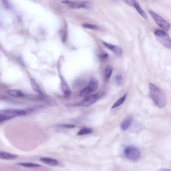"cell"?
Here are the masks:
<instances>
[{"label": "cell", "instance_id": "obj_10", "mask_svg": "<svg viewBox=\"0 0 171 171\" xmlns=\"http://www.w3.org/2000/svg\"><path fill=\"white\" fill-rule=\"evenodd\" d=\"M61 89L64 95L66 97L69 96L71 94V92L66 82L62 77H61Z\"/></svg>", "mask_w": 171, "mask_h": 171}, {"label": "cell", "instance_id": "obj_21", "mask_svg": "<svg viewBox=\"0 0 171 171\" xmlns=\"http://www.w3.org/2000/svg\"><path fill=\"white\" fill-rule=\"evenodd\" d=\"M122 1L127 5L133 7L138 3L136 0H122Z\"/></svg>", "mask_w": 171, "mask_h": 171}, {"label": "cell", "instance_id": "obj_26", "mask_svg": "<svg viewBox=\"0 0 171 171\" xmlns=\"http://www.w3.org/2000/svg\"><path fill=\"white\" fill-rule=\"evenodd\" d=\"M99 57L102 58V59H106V58L108 57V54L106 53H104L100 54Z\"/></svg>", "mask_w": 171, "mask_h": 171}, {"label": "cell", "instance_id": "obj_4", "mask_svg": "<svg viewBox=\"0 0 171 171\" xmlns=\"http://www.w3.org/2000/svg\"><path fill=\"white\" fill-rule=\"evenodd\" d=\"M154 34L158 41L166 48L171 49V40L169 35L164 31L156 30Z\"/></svg>", "mask_w": 171, "mask_h": 171}, {"label": "cell", "instance_id": "obj_5", "mask_svg": "<svg viewBox=\"0 0 171 171\" xmlns=\"http://www.w3.org/2000/svg\"><path fill=\"white\" fill-rule=\"evenodd\" d=\"M125 157L132 161H136L141 158V154L139 149L132 146L126 147L124 150Z\"/></svg>", "mask_w": 171, "mask_h": 171}, {"label": "cell", "instance_id": "obj_3", "mask_svg": "<svg viewBox=\"0 0 171 171\" xmlns=\"http://www.w3.org/2000/svg\"><path fill=\"white\" fill-rule=\"evenodd\" d=\"M99 95L95 94L91 95L86 97L80 102L75 104H69L65 105L68 107H88L95 102L99 98Z\"/></svg>", "mask_w": 171, "mask_h": 171}, {"label": "cell", "instance_id": "obj_27", "mask_svg": "<svg viewBox=\"0 0 171 171\" xmlns=\"http://www.w3.org/2000/svg\"><path fill=\"white\" fill-rule=\"evenodd\" d=\"M19 61L20 63L22 65H24V63L23 62V60H22L21 59H19Z\"/></svg>", "mask_w": 171, "mask_h": 171}, {"label": "cell", "instance_id": "obj_9", "mask_svg": "<svg viewBox=\"0 0 171 171\" xmlns=\"http://www.w3.org/2000/svg\"><path fill=\"white\" fill-rule=\"evenodd\" d=\"M98 86V82L97 80L93 78L91 80L89 85L86 87L89 91L90 94L95 91L97 90Z\"/></svg>", "mask_w": 171, "mask_h": 171}, {"label": "cell", "instance_id": "obj_8", "mask_svg": "<svg viewBox=\"0 0 171 171\" xmlns=\"http://www.w3.org/2000/svg\"><path fill=\"white\" fill-rule=\"evenodd\" d=\"M103 44L118 56H121L122 54V50L121 47L113 45L103 41Z\"/></svg>", "mask_w": 171, "mask_h": 171}, {"label": "cell", "instance_id": "obj_17", "mask_svg": "<svg viewBox=\"0 0 171 171\" xmlns=\"http://www.w3.org/2000/svg\"><path fill=\"white\" fill-rule=\"evenodd\" d=\"M31 83L33 89L36 92H37L39 94L43 95V93L42 92L40 88L39 87L34 79H31Z\"/></svg>", "mask_w": 171, "mask_h": 171}, {"label": "cell", "instance_id": "obj_11", "mask_svg": "<svg viewBox=\"0 0 171 171\" xmlns=\"http://www.w3.org/2000/svg\"><path fill=\"white\" fill-rule=\"evenodd\" d=\"M133 121L132 117H128L124 120L121 124V128L123 131H125L129 128Z\"/></svg>", "mask_w": 171, "mask_h": 171}, {"label": "cell", "instance_id": "obj_16", "mask_svg": "<svg viewBox=\"0 0 171 171\" xmlns=\"http://www.w3.org/2000/svg\"><path fill=\"white\" fill-rule=\"evenodd\" d=\"M134 7L141 16L142 17L145 19L147 20L148 19V17L146 13H145L142 9L141 8L139 3H137V4Z\"/></svg>", "mask_w": 171, "mask_h": 171}, {"label": "cell", "instance_id": "obj_25", "mask_svg": "<svg viewBox=\"0 0 171 171\" xmlns=\"http://www.w3.org/2000/svg\"><path fill=\"white\" fill-rule=\"evenodd\" d=\"M2 1L3 4L5 8L6 9H9V6L8 1L7 0H2Z\"/></svg>", "mask_w": 171, "mask_h": 171}, {"label": "cell", "instance_id": "obj_14", "mask_svg": "<svg viewBox=\"0 0 171 171\" xmlns=\"http://www.w3.org/2000/svg\"><path fill=\"white\" fill-rule=\"evenodd\" d=\"M8 92L9 95L14 97H23L24 96V94L19 90H9Z\"/></svg>", "mask_w": 171, "mask_h": 171}, {"label": "cell", "instance_id": "obj_15", "mask_svg": "<svg viewBox=\"0 0 171 171\" xmlns=\"http://www.w3.org/2000/svg\"><path fill=\"white\" fill-rule=\"evenodd\" d=\"M127 96V93H126L124 95H123L121 98H120L116 102L113 104L112 107V109L117 108L120 106H121L126 100Z\"/></svg>", "mask_w": 171, "mask_h": 171}, {"label": "cell", "instance_id": "obj_23", "mask_svg": "<svg viewBox=\"0 0 171 171\" xmlns=\"http://www.w3.org/2000/svg\"><path fill=\"white\" fill-rule=\"evenodd\" d=\"M116 81L118 85L121 86L122 85L123 82V79L122 76L120 75L116 76Z\"/></svg>", "mask_w": 171, "mask_h": 171}, {"label": "cell", "instance_id": "obj_12", "mask_svg": "<svg viewBox=\"0 0 171 171\" xmlns=\"http://www.w3.org/2000/svg\"><path fill=\"white\" fill-rule=\"evenodd\" d=\"M40 161L43 163L52 166H56L59 164L57 160L48 158H43L40 159Z\"/></svg>", "mask_w": 171, "mask_h": 171}, {"label": "cell", "instance_id": "obj_22", "mask_svg": "<svg viewBox=\"0 0 171 171\" xmlns=\"http://www.w3.org/2000/svg\"><path fill=\"white\" fill-rule=\"evenodd\" d=\"M82 27L84 28L92 29V30H95L98 28V27L95 25L88 24H83Z\"/></svg>", "mask_w": 171, "mask_h": 171}, {"label": "cell", "instance_id": "obj_2", "mask_svg": "<svg viewBox=\"0 0 171 171\" xmlns=\"http://www.w3.org/2000/svg\"><path fill=\"white\" fill-rule=\"evenodd\" d=\"M28 111V110L27 111L14 109L0 110V124L17 116L26 115Z\"/></svg>", "mask_w": 171, "mask_h": 171}, {"label": "cell", "instance_id": "obj_19", "mask_svg": "<svg viewBox=\"0 0 171 171\" xmlns=\"http://www.w3.org/2000/svg\"><path fill=\"white\" fill-rule=\"evenodd\" d=\"M17 164L21 166L27 167H37L41 166L40 165L32 163L19 162Z\"/></svg>", "mask_w": 171, "mask_h": 171}, {"label": "cell", "instance_id": "obj_6", "mask_svg": "<svg viewBox=\"0 0 171 171\" xmlns=\"http://www.w3.org/2000/svg\"><path fill=\"white\" fill-rule=\"evenodd\" d=\"M149 13L153 19L154 20L156 23L160 27L165 31H168L169 30L170 25L168 22L164 19L158 14L153 11L152 10H149Z\"/></svg>", "mask_w": 171, "mask_h": 171}, {"label": "cell", "instance_id": "obj_18", "mask_svg": "<svg viewBox=\"0 0 171 171\" xmlns=\"http://www.w3.org/2000/svg\"><path fill=\"white\" fill-rule=\"evenodd\" d=\"M113 69L110 66H108L105 69V77L106 81L110 79L112 75Z\"/></svg>", "mask_w": 171, "mask_h": 171}, {"label": "cell", "instance_id": "obj_24", "mask_svg": "<svg viewBox=\"0 0 171 171\" xmlns=\"http://www.w3.org/2000/svg\"><path fill=\"white\" fill-rule=\"evenodd\" d=\"M62 127L68 128H73L75 127V126L74 125L70 124H65L61 126Z\"/></svg>", "mask_w": 171, "mask_h": 171}, {"label": "cell", "instance_id": "obj_7", "mask_svg": "<svg viewBox=\"0 0 171 171\" xmlns=\"http://www.w3.org/2000/svg\"><path fill=\"white\" fill-rule=\"evenodd\" d=\"M61 2L72 9L85 8L89 9L92 6V3L88 1L77 2L70 1L69 0H65Z\"/></svg>", "mask_w": 171, "mask_h": 171}, {"label": "cell", "instance_id": "obj_13", "mask_svg": "<svg viewBox=\"0 0 171 171\" xmlns=\"http://www.w3.org/2000/svg\"><path fill=\"white\" fill-rule=\"evenodd\" d=\"M18 156L9 153L0 151V158L6 159H14L17 158Z\"/></svg>", "mask_w": 171, "mask_h": 171}, {"label": "cell", "instance_id": "obj_20", "mask_svg": "<svg viewBox=\"0 0 171 171\" xmlns=\"http://www.w3.org/2000/svg\"><path fill=\"white\" fill-rule=\"evenodd\" d=\"M93 132V130L88 128H84L80 130L77 134L78 136H83L84 135L89 134Z\"/></svg>", "mask_w": 171, "mask_h": 171}, {"label": "cell", "instance_id": "obj_1", "mask_svg": "<svg viewBox=\"0 0 171 171\" xmlns=\"http://www.w3.org/2000/svg\"><path fill=\"white\" fill-rule=\"evenodd\" d=\"M149 88L152 99L156 106L159 108L164 107L166 103V98L163 91L151 83L149 84Z\"/></svg>", "mask_w": 171, "mask_h": 171}]
</instances>
